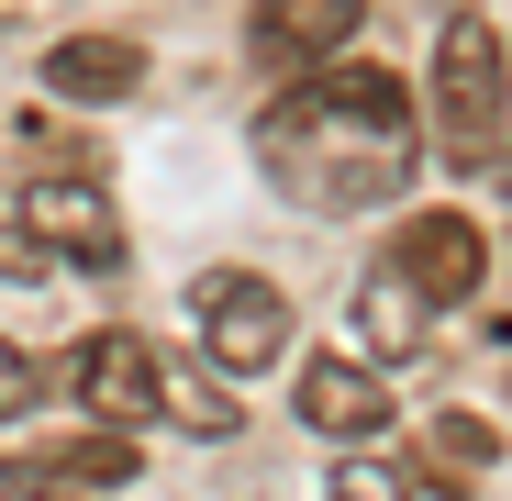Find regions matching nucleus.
<instances>
[{
    "label": "nucleus",
    "instance_id": "obj_3",
    "mask_svg": "<svg viewBox=\"0 0 512 501\" xmlns=\"http://www.w3.org/2000/svg\"><path fill=\"white\" fill-rule=\"evenodd\" d=\"M190 312H201V357L234 368V379L290 357V301H279V279H256V268H212L190 290Z\"/></svg>",
    "mask_w": 512,
    "mask_h": 501
},
{
    "label": "nucleus",
    "instance_id": "obj_9",
    "mask_svg": "<svg viewBox=\"0 0 512 501\" xmlns=\"http://www.w3.org/2000/svg\"><path fill=\"white\" fill-rule=\"evenodd\" d=\"M145 90V45H123V34H67V45H45V101H134Z\"/></svg>",
    "mask_w": 512,
    "mask_h": 501
},
{
    "label": "nucleus",
    "instance_id": "obj_2",
    "mask_svg": "<svg viewBox=\"0 0 512 501\" xmlns=\"http://www.w3.org/2000/svg\"><path fill=\"white\" fill-rule=\"evenodd\" d=\"M501 123H512V56H501V34L479 23V12H457L446 34H435V90H423V134H435V156L446 167H479L501 156Z\"/></svg>",
    "mask_w": 512,
    "mask_h": 501
},
{
    "label": "nucleus",
    "instance_id": "obj_8",
    "mask_svg": "<svg viewBox=\"0 0 512 501\" xmlns=\"http://www.w3.org/2000/svg\"><path fill=\"white\" fill-rule=\"evenodd\" d=\"M156 424H179V435H201V446L245 435L234 368H212V357H167V346H156Z\"/></svg>",
    "mask_w": 512,
    "mask_h": 501
},
{
    "label": "nucleus",
    "instance_id": "obj_12",
    "mask_svg": "<svg viewBox=\"0 0 512 501\" xmlns=\"http://www.w3.org/2000/svg\"><path fill=\"white\" fill-rule=\"evenodd\" d=\"M34 468H45L56 490H112V479H134L145 457H134V424H101V435H67V446H34Z\"/></svg>",
    "mask_w": 512,
    "mask_h": 501
},
{
    "label": "nucleus",
    "instance_id": "obj_7",
    "mask_svg": "<svg viewBox=\"0 0 512 501\" xmlns=\"http://www.w3.org/2000/svg\"><path fill=\"white\" fill-rule=\"evenodd\" d=\"M23 223L56 245L67 268H123V212H112L90 179H34V190H23Z\"/></svg>",
    "mask_w": 512,
    "mask_h": 501
},
{
    "label": "nucleus",
    "instance_id": "obj_4",
    "mask_svg": "<svg viewBox=\"0 0 512 501\" xmlns=\"http://www.w3.org/2000/svg\"><path fill=\"white\" fill-rule=\"evenodd\" d=\"M379 268H401L423 301L446 312V301H479V279H490V234H479L468 212H412V223L390 234V257H379Z\"/></svg>",
    "mask_w": 512,
    "mask_h": 501
},
{
    "label": "nucleus",
    "instance_id": "obj_5",
    "mask_svg": "<svg viewBox=\"0 0 512 501\" xmlns=\"http://www.w3.org/2000/svg\"><path fill=\"white\" fill-rule=\"evenodd\" d=\"M67 390L90 401V424H156V346L134 323H101V334H78V357H67Z\"/></svg>",
    "mask_w": 512,
    "mask_h": 501
},
{
    "label": "nucleus",
    "instance_id": "obj_1",
    "mask_svg": "<svg viewBox=\"0 0 512 501\" xmlns=\"http://www.w3.org/2000/svg\"><path fill=\"white\" fill-rule=\"evenodd\" d=\"M423 156V101L390 67H301L290 90L256 112V167L312 201V212H379Z\"/></svg>",
    "mask_w": 512,
    "mask_h": 501
},
{
    "label": "nucleus",
    "instance_id": "obj_15",
    "mask_svg": "<svg viewBox=\"0 0 512 501\" xmlns=\"http://www.w3.org/2000/svg\"><path fill=\"white\" fill-rule=\"evenodd\" d=\"M34 390H45V379H34V357L0 334V424H23V412H34Z\"/></svg>",
    "mask_w": 512,
    "mask_h": 501
},
{
    "label": "nucleus",
    "instance_id": "obj_10",
    "mask_svg": "<svg viewBox=\"0 0 512 501\" xmlns=\"http://www.w3.org/2000/svg\"><path fill=\"white\" fill-rule=\"evenodd\" d=\"M357 23H368V0H256V45H268L279 67H323V56H346Z\"/></svg>",
    "mask_w": 512,
    "mask_h": 501
},
{
    "label": "nucleus",
    "instance_id": "obj_14",
    "mask_svg": "<svg viewBox=\"0 0 512 501\" xmlns=\"http://www.w3.org/2000/svg\"><path fill=\"white\" fill-rule=\"evenodd\" d=\"M323 501H412V468L401 457H334V490Z\"/></svg>",
    "mask_w": 512,
    "mask_h": 501
},
{
    "label": "nucleus",
    "instance_id": "obj_13",
    "mask_svg": "<svg viewBox=\"0 0 512 501\" xmlns=\"http://www.w3.org/2000/svg\"><path fill=\"white\" fill-rule=\"evenodd\" d=\"M490 457H501V435L479 424V412H435V424H423V446H412V468L435 479V490H468Z\"/></svg>",
    "mask_w": 512,
    "mask_h": 501
},
{
    "label": "nucleus",
    "instance_id": "obj_16",
    "mask_svg": "<svg viewBox=\"0 0 512 501\" xmlns=\"http://www.w3.org/2000/svg\"><path fill=\"white\" fill-rule=\"evenodd\" d=\"M0 501H56V479L34 457H0Z\"/></svg>",
    "mask_w": 512,
    "mask_h": 501
},
{
    "label": "nucleus",
    "instance_id": "obj_11",
    "mask_svg": "<svg viewBox=\"0 0 512 501\" xmlns=\"http://www.w3.org/2000/svg\"><path fill=\"white\" fill-rule=\"evenodd\" d=\"M357 334H368L390 368H412V357H423V334H435V301H423L401 268H379V279L357 290Z\"/></svg>",
    "mask_w": 512,
    "mask_h": 501
},
{
    "label": "nucleus",
    "instance_id": "obj_6",
    "mask_svg": "<svg viewBox=\"0 0 512 501\" xmlns=\"http://www.w3.org/2000/svg\"><path fill=\"white\" fill-rule=\"evenodd\" d=\"M301 424L334 435V446H368L390 424V368H368V357H301Z\"/></svg>",
    "mask_w": 512,
    "mask_h": 501
}]
</instances>
